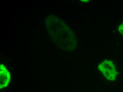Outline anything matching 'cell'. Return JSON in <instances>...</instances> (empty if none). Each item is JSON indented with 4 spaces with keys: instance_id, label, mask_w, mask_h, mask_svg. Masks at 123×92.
<instances>
[{
    "instance_id": "obj_1",
    "label": "cell",
    "mask_w": 123,
    "mask_h": 92,
    "mask_svg": "<svg viewBox=\"0 0 123 92\" xmlns=\"http://www.w3.org/2000/svg\"><path fill=\"white\" fill-rule=\"evenodd\" d=\"M100 67V69L107 78L111 79L115 78L117 72L114 65L111 62L105 61Z\"/></svg>"
},
{
    "instance_id": "obj_2",
    "label": "cell",
    "mask_w": 123,
    "mask_h": 92,
    "mask_svg": "<svg viewBox=\"0 0 123 92\" xmlns=\"http://www.w3.org/2000/svg\"><path fill=\"white\" fill-rule=\"evenodd\" d=\"M119 30L120 33L123 35V23L119 27Z\"/></svg>"
}]
</instances>
